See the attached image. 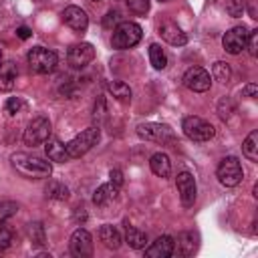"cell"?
Here are the masks:
<instances>
[{
	"label": "cell",
	"mask_w": 258,
	"mask_h": 258,
	"mask_svg": "<svg viewBox=\"0 0 258 258\" xmlns=\"http://www.w3.org/2000/svg\"><path fill=\"white\" fill-rule=\"evenodd\" d=\"M12 165L16 167V171H20L24 177H48L52 171V165L48 161H44L42 157L36 155H28V153H14L12 157Z\"/></svg>",
	"instance_id": "1"
},
{
	"label": "cell",
	"mask_w": 258,
	"mask_h": 258,
	"mask_svg": "<svg viewBox=\"0 0 258 258\" xmlns=\"http://www.w3.org/2000/svg\"><path fill=\"white\" fill-rule=\"evenodd\" d=\"M143 36V30L139 24L131 22V20H125V22H119L113 30V38H111V44L113 48L117 50H125V48H131L135 46Z\"/></svg>",
	"instance_id": "2"
},
{
	"label": "cell",
	"mask_w": 258,
	"mask_h": 258,
	"mask_svg": "<svg viewBox=\"0 0 258 258\" xmlns=\"http://www.w3.org/2000/svg\"><path fill=\"white\" fill-rule=\"evenodd\" d=\"M99 137H101L99 125H93V127L81 131L75 139H71V141L67 143V153H69V157H71V159H77V157L85 155L93 145H97Z\"/></svg>",
	"instance_id": "3"
},
{
	"label": "cell",
	"mask_w": 258,
	"mask_h": 258,
	"mask_svg": "<svg viewBox=\"0 0 258 258\" xmlns=\"http://www.w3.org/2000/svg\"><path fill=\"white\" fill-rule=\"evenodd\" d=\"M216 175H218L220 183H222V185H226V187H234V185H238V183L242 181V177H244V171H242L240 159H238V157H234V155L224 157V159L220 161L218 169H216Z\"/></svg>",
	"instance_id": "4"
},
{
	"label": "cell",
	"mask_w": 258,
	"mask_h": 258,
	"mask_svg": "<svg viewBox=\"0 0 258 258\" xmlns=\"http://www.w3.org/2000/svg\"><path fill=\"white\" fill-rule=\"evenodd\" d=\"M28 67L38 73V75H46V73H52L54 67H56V54L44 46H34L28 50Z\"/></svg>",
	"instance_id": "5"
},
{
	"label": "cell",
	"mask_w": 258,
	"mask_h": 258,
	"mask_svg": "<svg viewBox=\"0 0 258 258\" xmlns=\"http://www.w3.org/2000/svg\"><path fill=\"white\" fill-rule=\"evenodd\" d=\"M181 129L183 133L191 139V141H210L216 133L214 125H210L208 121H204L202 117H185L183 123H181Z\"/></svg>",
	"instance_id": "6"
},
{
	"label": "cell",
	"mask_w": 258,
	"mask_h": 258,
	"mask_svg": "<svg viewBox=\"0 0 258 258\" xmlns=\"http://www.w3.org/2000/svg\"><path fill=\"white\" fill-rule=\"evenodd\" d=\"M48 137H50V121L46 117H34L24 129V143L30 147L44 143Z\"/></svg>",
	"instance_id": "7"
},
{
	"label": "cell",
	"mask_w": 258,
	"mask_h": 258,
	"mask_svg": "<svg viewBox=\"0 0 258 258\" xmlns=\"http://www.w3.org/2000/svg\"><path fill=\"white\" fill-rule=\"evenodd\" d=\"M137 135L145 141H155V143H171L173 141L171 127L161 125V123H141V125H137Z\"/></svg>",
	"instance_id": "8"
},
{
	"label": "cell",
	"mask_w": 258,
	"mask_h": 258,
	"mask_svg": "<svg viewBox=\"0 0 258 258\" xmlns=\"http://www.w3.org/2000/svg\"><path fill=\"white\" fill-rule=\"evenodd\" d=\"M248 34H250V30H248L244 24L230 28V30L224 34V38H222L224 50H226V52H230V54H240V52L246 48Z\"/></svg>",
	"instance_id": "9"
},
{
	"label": "cell",
	"mask_w": 258,
	"mask_h": 258,
	"mask_svg": "<svg viewBox=\"0 0 258 258\" xmlns=\"http://www.w3.org/2000/svg\"><path fill=\"white\" fill-rule=\"evenodd\" d=\"M183 85H185L187 89L196 91V93H204V91L210 89L212 77H210V73H208L206 69H202V67H191V69H187L185 75H183Z\"/></svg>",
	"instance_id": "10"
},
{
	"label": "cell",
	"mask_w": 258,
	"mask_h": 258,
	"mask_svg": "<svg viewBox=\"0 0 258 258\" xmlns=\"http://www.w3.org/2000/svg\"><path fill=\"white\" fill-rule=\"evenodd\" d=\"M69 248H71V254L77 256V258H87V256H91V254H93V238H91V234H89L85 228L75 230L73 236H71Z\"/></svg>",
	"instance_id": "11"
},
{
	"label": "cell",
	"mask_w": 258,
	"mask_h": 258,
	"mask_svg": "<svg viewBox=\"0 0 258 258\" xmlns=\"http://www.w3.org/2000/svg\"><path fill=\"white\" fill-rule=\"evenodd\" d=\"M93 58H95V48H93V44H89V42L73 44V46L69 48V52H67V60H69V64L75 67V69L87 67Z\"/></svg>",
	"instance_id": "12"
},
{
	"label": "cell",
	"mask_w": 258,
	"mask_h": 258,
	"mask_svg": "<svg viewBox=\"0 0 258 258\" xmlns=\"http://www.w3.org/2000/svg\"><path fill=\"white\" fill-rule=\"evenodd\" d=\"M175 185H177L181 204H183L185 208L194 206V202H196V191H198V189H196V179H194V175H191L189 171H181V173H177V177H175Z\"/></svg>",
	"instance_id": "13"
},
{
	"label": "cell",
	"mask_w": 258,
	"mask_h": 258,
	"mask_svg": "<svg viewBox=\"0 0 258 258\" xmlns=\"http://www.w3.org/2000/svg\"><path fill=\"white\" fill-rule=\"evenodd\" d=\"M62 20H64L67 26H71V28L77 30V32H85L87 26H89V16H87V12H85L83 8H79V6H67V8L62 10Z\"/></svg>",
	"instance_id": "14"
},
{
	"label": "cell",
	"mask_w": 258,
	"mask_h": 258,
	"mask_svg": "<svg viewBox=\"0 0 258 258\" xmlns=\"http://www.w3.org/2000/svg\"><path fill=\"white\" fill-rule=\"evenodd\" d=\"M175 252V240L171 236H159L149 248H145L147 258H169Z\"/></svg>",
	"instance_id": "15"
},
{
	"label": "cell",
	"mask_w": 258,
	"mask_h": 258,
	"mask_svg": "<svg viewBox=\"0 0 258 258\" xmlns=\"http://www.w3.org/2000/svg\"><path fill=\"white\" fill-rule=\"evenodd\" d=\"M159 34H161V38H163L165 42H169V44H173V46H183V44L187 42V34H185L175 22H171V20H165V22L159 26Z\"/></svg>",
	"instance_id": "16"
},
{
	"label": "cell",
	"mask_w": 258,
	"mask_h": 258,
	"mask_svg": "<svg viewBox=\"0 0 258 258\" xmlns=\"http://www.w3.org/2000/svg\"><path fill=\"white\" fill-rule=\"evenodd\" d=\"M44 151H46V157L50 161H58V163H64L69 161V153H67V145H62L58 139H46L44 141Z\"/></svg>",
	"instance_id": "17"
},
{
	"label": "cell",
	"mask_w": 258,
	"mask_h": 258,
	"mask_svg": "<svg viewBox=\"0 0 258 258\" xmlns=\"http://www.w3.org/2000/svg\"><path fill=\"white\" fill-rule=\"evenodd\" d=\"M149 167H151V171H153L155 175H159V177H167V175L171 173V161H169V157H167L165 153H161V151L151 155Z\"/></svg>",
	"instance_id": "18"
},
{
	"label": "cell",
	"mask_w": 258,
	"mask_h": 258,
	"mask_svg": "<svg viewBox=\"0 0 258 258\" xmlns=\"http://www.w3.org/2000/svg\"><path fill=\"white\" fill-rule=\"evenodd\" d=\"M117 194H119V187L115 185V183H103V185H99L97 189H95V194H93V202L97 204V206H105V204H109V202H113L115 198H117Z\"/></svg>",
	"instance_id": "19"
},
{
	"label": "cell",
	"mask_w": 258,
	"mask_h": 258,
	"mask_svg": "<svg viewBox=\"0 0 258 258\" xmlns=\"http://www.w3.org/2000/svg\"><path fill=\"white\" fill-rule=\"evenodd\" d=\"M99 240H101L107 248H111V250H117V248L121 246V234H119V230H117L115 226H109V224L101 226V230H99Z\"/></svg>",
	"instance_id": "20"
},
{
	"label": "cell",
	"mask_w": 258,
	"mask_h": 258,
	"mask_svg": "<svg viewBox=\"0 0 258 258\" xmlns=\"http://www.w3.org/2000/svg\"><path fill=\"white\" fill-rule=\"evenodd\" d=\"M16 64L12 60L8 62H0V91H10L14 87V81H16Z\"/></svg>",
	"instance_id": "21"
},
{
	"label": "cell",
	"mask_w": 258,
	"mask_h": 258,
	"mask_svg": "<svg viewBox=\"0 0 258 258\" xmlns=\"http://www.w3.org/2000/svg\"><path fill=\"white\" fill-rule=\"evenodd\" d=\"M175 248H177V252L183 254V256L194 254L196 248H198V238H196V234H194V232H183V234H179V238H177V242H175Z\"/></svg>",
	"instance_id": "22"
},
{
	"label": "cell",
	"mask_w": 258,
	"mask_h": 258,
	"mask_svg": "<svg viewBox=\"0 0 258 258\" xmlns=\"http://www.w3.org/2000/svg\"><path fill=\"white\" fill-rule=\"evenodd\" d=\"M125 240H127V244H129L131 248L141 250V248H145L147 236H145V232L137 230L135 226H127V228H125Z\"/></svg>",
	"instance_id": "23"
},
{
	"label": "cell",
	"mask_w": 258,
	"mask_h": 258,
	"mask_svg": "<svg viewBox=\"0 0 258 258\" xmlns=\"http://www.w3.org/2000/svg\"><path fill=\"white\" fill-rule=\"evenodd\" d=\"M107 89H109V93H111L117 101H129V99H131V89H129V85L123 83V81H109V83H107Z\"/></svg>",
	"instance_id": "24"
},
{
	"label": "cell",
	"mask_w": 258,
	"mask_h": 258,
	"mask_svg": "<svg viewBox=\"0 0 258 258\" xmlns=\"http://www.w3.org/2000/svg\"><path fill=\"white\" fill-rule=\"evenodd\" d=\"M242 151L250 161H258V131H252L244 143H242Z\"/></svg>",
	"instance_id": "25"
},
{
	"label": "cell",
	"mask_w": 258,
	"mask_h": 258,
	"mask_svg": "<svg viewBox=\"0 0 258 258\" xmlns=\"http://www.w3.org/2000/svg\"><path fill=\"white\" fill-rule=\"evenodd\" d=\"M214 4H216L222 12L230 14L232 18H238V16H242V12H244V6H242L240 0H214Z\"/></svg>",
	"instance_id": "26"
},
{
	"label": "cell",
	"mask_w": 258,
	"mask_h": 258,
	"mask_svg": "<svg viewBox=\"0 0 258 258\" xmlns=\"http://www.w3.org/2000/svg\"><path fill=\"white\" fill-rule=\"evenodd\" d=\"M44 191H46V198H50V200H67L69 198V187L60 181H48Z\"/></svg>",
	"instance_id": "27"
},
{
	"label": "cell",
	"mask_w": 258,
	"mask_h": 258,
	"mask_svg": "<svg viewBox=\"0 0 258 258\" xmlns=\"http://www.w3.org/2000/svg\"><path fill=\"white\" fill-rule=\"evenodd\" d=\"M149 60H151L153 69H157V71L167 67V56H165V52H163V48L159 44H151L149 46Z\"/></svg>",
	"instance_id": "28"
},
{
	"label": "cell",
	"mask_w": 258,
	"mask_h": 258,
	"mask_svg": "<svg viewBox=\"0 0 258 258\" xmlns=\"http://www.w3.org/2000/svg\"><path fill=\"white\" fill-rule=\"evenodd\" d=\"M212 75H214V79L216 81H220V83H228L230 81V77H232V71H230V64L228 62H222V60H218V62H214V67H212Z\"/></svg>",
	"instance_id": "29"
},
{
	"label": "cell",
	"mask_w": 258,
	"mask_h": 258,
	"mask_svg": "<svg viewBox=\"0 0 258 258\" xmlns=\"http://www.w3.org/2000/svg\"><path fill=\"white\" fill-rule=\"evenodd\" d=\"M28 238L32 240L34 246H44V228L40 222H34V224H28Z\"/></svg>",
	"instance_id": "30"
},
{
	"label": "cell",
	"mask_w": 258,
	"mask_h": 258,
	"mask_svg": "<svg viewBox=\"0 0 258 258\" xmlns=\"http://www.w3.org/2000/svg\"><path fill=\"white\" fill-rule=\"evenodd\" d=\"M16 212H18V204H14V202H2L0 204V224L4 220H8L10 216H14Z\"/></svg>",
	"instance_id": "31"
},
{
	"label": "cell",
	"mask_w": 258,
	"mask_h": 258,
	"mask_svg": "<svg viewBox=\"0 0 258 258\" xmlns=\"http://www.w3.org/2000/svg\"><path fill=\"white\" fill-rule=\"evenodd\" d=\"M133 14H145L149 10V0H125Z\"/></svg>",
	"instance_id": "32"
},
{
	"label": "cell",
	"mask_w": 258,
	"mask_h": 258,
	"mask_svg": "<svg viewBox=\"0 0 258 258\" xmlns=\"http://www.w3.org/2000/svg\"><path fill=\"white\" fill-rule=\"evenodd\" d=\"M10 242H12V232L0 224V254L10 246Z\"/></svg>",
	"instance_id": "33"
},
{
	"label": "cell",
	"mask_w": 258,
	"mask_h": 258,
	"mask_svg": "<svg viewBox=\"0 0 258 258\" xmlns=\"http://www.w3.org/2000/svg\"><path fill=\"white\" fill-rule=\"evenodd\" d=\"M246 48H248V52H250L252 56H256V54H258V30H252V32L248 34Z\"/></svg>",
	"instance_id": "34"
},
{
	"label": "cell",
	"mask_w": 258,
	"mask_h": 258,
	"mask_svg": "<svg viewBox=\"0 0 258 258\" xmlns=\"http://www.w3.org/2000/svg\"><path fill=\"white\" fill-rule=\"evenodd\" d=\"M20 109H22V101H20L18 97H10V99L6 101V113H8V115L18 113Z\"/></svg>",
	"instance_id": "35"
},
{
	"label": "cell",
	"mask_w": 258,
	"mask_h": 258,
	"mask_svg": "<svg viewBox=\"0 0 258 258\" xmlns=\"http://www.w3.org/2000/svg\"><path fill=\"white\" fill-rule=\"evenodd\" d=\"M103 24H105V28H111L113 24H119V12H117V10H111V12H107V16H105Z\"/></svg>",
	"instance_id": "36"
},
{
	"label": "cell",
	"mask_w": 258,
	"mask_h": 258,
	"mask_svg": "<svg viewBox=\"0 0 258 258\" xmlns=\"http://www.w3.org/2000/svg\"><path fill=\"white\" fill-rule=\"evenodd\" d=\"M256 93H258V85H256V83H250V85H246V87L242 89V95H244V97H250V99H254Z\"/></svg>",
	"instance_id": "37"
},
{
	"label": "cell",
	"mask_w": 258,
	"mask_h": 258,
	"mask_svg": "<svg viewBox=\"0 0 258 258\" xmlns=\"http://www.w3.org/2000/svg\"><path fill=\"white\" fill-rule=\"evenodd\" d=\"M109 177H111V183H115L117 187H121V185H123V173H121L119 169H111Z\"/></svg>",
	"instance_id": "38"
},
{
	"label": "cell",
	"mask_w": 258,
	"mask_h": 258,
	"mask_svg": "<svg viewBox=\"0 0 258 258\" xmlns=\"http://www.w3.org/2000/svg\"><path fill=\"white\" fill-rule=\"evenodd\" d=\"M248 12H250V18H258V10H256V0H248Z\"/></svg>",
	"instance_id": "39"
},
{
	"label": "cell",
	"mask_w": 258,
	"mask_h": 258,
	"mask_svg": "<svg viewBox=\"0 0 258 258\" xmlns=\"http://www.w3.org/2000/svg\"><path fill=\"white\" fill-rule=\"evenodd\" d=\"M16 34H18V36H20V38L24 40V38H28V36H30V30H28L26 26H20V28L16 30Z\"/></svg>",
	"instance_id": "40"
},
{
	"label": "cell",
	"mask_w": 258,
	"mask_h": 258,
	"mask_svg": "<svg viewBox=\"0 0 258 258\" xmlns=\"http://www.w3.org/2000/svg\"><path fill=\"white\" fill-rule=\"evenodd\" d=\"M0 62H2V52H0Z\"/></svg>",
	"instance_id": "41"
},
{
	"label": "cell",
	"mask_w": 258,
	"mask_h": 258,
	"mask_svg": "<svg viewBox=\"0 0 258 258\" xmlns=\"http://www.w3.org/2000/svg\"><path fill=\"white\" fill-rule=\"evenodd\" d=\"M159 2H165V0H159Z\"/></svg>",
	"instance_id": "42"
}]
</instances>
